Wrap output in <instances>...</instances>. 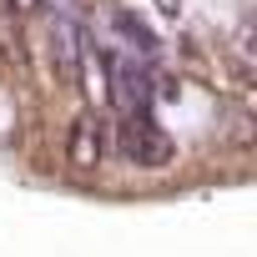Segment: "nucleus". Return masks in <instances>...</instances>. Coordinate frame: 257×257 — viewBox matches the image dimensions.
Instances as JSON below:
<instances>
[{"instance_id":"39448f33","label":"nucleus","mask_w":257,"mask_h":257,"mask_svg":"<svg viewBox=\"0 0 257 257\" xmlns=\"http://www.w3.org/2000/svg\"><path fill=\"white\" fill-rule=\"evenodd\" d=\"M116 31L126 36V41H132L142 56H157V36L147 31V21H137V16H126V11H116Z\"/></svg>"},{"instance_id":"423d86ee","label":"nucleus","mask_w":257,"mask_h":257,"mask_svg":"<svg viewBox=\"0 0 257 257\" xmlns=\"http://www.w3.org/2000/svg\"><path fill=\"white\" fill-rule=\"evenodd\" d=\"M36 6H41V0H11V11H16V16H31Z\"/></svg>"},{"instance_id":"20e7f679","label":"nucleus","mask_w":257,"mask_h":257,"mask_svg":"<svg viewBox=\"0 0 257 257\" xmlns=\"http://www.w3.org/2000/svg\"><path fill=\"white\" fill-rule=\"evenodd\" d=\"M51 61L66 81H76V61H81V26L71 16H56L51 21Z\"/></svg>"},{"instance_id":"f03ea898","label":"nucleus","mask_w":257,"mask_h":257,"mask_svg":"<svg viewBox=\"0 0 257 257\" xmlns=\"http://www.w3.org/2000/svg\"><path fill=\"white\" fill-rule=\"evenodd\" d=\"M106 101H116L121 116L132 111H152V76L137 61H111L106 66Z\"/></svg>"},{"instance_id":"7ed1b4c3","label":"nucleus","mask_w":257,"mask_h":257,"mask_svg":"<svg viewBox=\"0 0 257 257\" xmlns=\"http://www.w3.org/2000/svg\"><path fill=\"white\" fill-rule=\"evenodd\" d=\"M106 157V132H101V116L96 111H81L66 132V167L76 172H96Z\"/></svg>"},{"instance_id":"f257e3e1","label":"nucleus","mask_w":257,"mask_h":257,"mask_svg":"<svg viewBox=\"0 0 257 257\" xmlns=\"http://www.w3.org/2000/svg\"><path fill=\"white\" fill-rule=\"evenodd\" d=\"M116 152H121V162H132V167H142V172H162V167L177 157L172 137L152 121V111L121 116V126H116Z\"/></svg>"}]
</instances>
